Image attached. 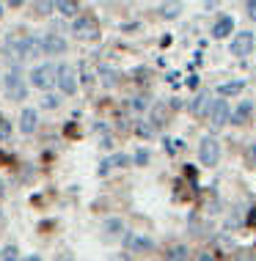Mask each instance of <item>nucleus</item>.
I'll return each instance as SVG.
<instances>
[{
  "mask_svg": "<svg viewBox=\"0 0 256 261\" xmlns=\"http://www.w3.org/2000/svg\"><path fill=\"white\" fill-rule=\"evenodd\" d=\"M55 77H58V66H53V63H39V66L31 72V83L36 88L47 91V88L55 86Z\"/></svg>",
  "mask_w": 256,
  "mask_h": 261,
  "instance_id": "obj_1",
  "label": "nucleus"
},
{
  "mask_svg": "<svg viewBox=\"0 0 256 261\" xmlns=\"http://www.w3.org/2000/svg\"><path fill=\"white\" fill-rule=\"evenodd\" d=\"M3 86H6V94L11 96L14 102H22L25 99V94H28V88H25V80H22V72H19L17 66H11V72L6 74V80H3Z\"/></svg>",
  "mask_w": 256,
  "mask_h": 261,
  "instance_id": "obj_2",
  "label": "nucleus"
},
{
  "mask_svg": "<svg viewBox=\"0 0 256 261\" xmlns=\"http://www.w3.org/2000/svg\"><path fill=\"white\" fill-rule=\"evenodd\" d=\"M198 160H201V165H218V160H220V143L215 138H201V143H198Z\"/></svg>",
  "mask_w": 256,
  "mask_h": 261,
  "instance_id": "obj_3",
  "label": "nucleus"
},
{
  "mask_svg": "<svg viewBox=\"0 0 256 261\" xmlns=\"http://www.w3.org/2000/svg\"><path fill=\"white\" fill-rule=\"evenodd\" d=\"M207 118H210V126H212V129H220V126L229 124L231 110H229V105H226V99H215V102H212L210 110H207Z\"/></svg>",
  "mask_w": 256,
  "mask_h": 261,
  "instance_id": "obj_4",
  "label": "nucleus"
},
{
  "mask_svg": "<svg viewBox=\"0 0 256 261\" xmlns=\"http://www.w3.org/2000/svg\"><path fill=\"white\" fill-rule=\"evenodd\" d=\"M55 86L61 88V94L72 96L77 91V77H75V66H69V63H61L58 66V77H55Z\"/></svg>",
  "mask_w": 256,
  "mask_h": 261,
  "instance_id": "obj_5",
  "label": "nucleus"
},
{
  "mask_svg": "<svg viewBox=\"0 0 256 261\" xmlns=\"http://www.w3.org/2000/svg\"><path fill=\"white\" fill-rule=\"evenodd\" d=\"M72 33H75L80 41H94V39H99V25H97L94 17H80V19L75 22Z\"/></svg>",
  "mask_w": 256,
  "mask_h": 261,
  "instance_id": "obj_6",
  "label": "nucleus"
},
{
  "mask_svg": "<svg viewBox=\"0 0 256 261\" xmlns=\"http://www.w3.org/2000/svg\"><path fill=\"white\" fill-rule=\"evenodd\" d=\"M253 44H256L253 33L251 31H240L237 36L231 39V55L234 58H245V55L253 53Z\"/></svg>",
  "mask_w": 256,
  "mask_h": 261,
  "instance_id": "obj_7",
  "label": "nucleus"
},
{
  "mask_svg": "<svg viewBox=\"0 0 256 261\" xmlns=\"http://www.w3.org/2000/svg\"><path fill=\"white\" fill-rule=\"evenodd\" d=\"M39 47L44 55H61L66 53V41H63L61 36H55V33H47V36L39 39Z\"/></svg>",
  "mask_w": 256,
  "mask_h": 261,
  "instance_id": "obj_8",
  "label": "nucleus"
},
{
  "mask_svg": "<svg viewBox=\"0 0 256 261\" xmlns=\"http://www.w3.org/2000/svg\"><path fill=\"white\" fill-rule=\"evenodd\" d=\"M124 248L130 253H146V250L154 248V242L149 237H144V234H127L124 237Z\"/></svg>",
  "mask_w": 256,
  "mask_h": 261,
  "instance_id": "obj_9",
  "label": "nucleus"
},
{
  "mask_svg": "<svg viewBox=\"0 0 256 261\" xmlns=\"http://www.w3.org/2000/svg\"><path fill=\"white\" fill-rule=\"evenodd\" d=\"M36 124H39V113L33 108H25L22 116H19V129H22L25 135H31V132H36Z\"/></svg>",
  "mask_w": 256,
  "mask_h": 261,
  "instance_id": "obj_10",
  "label": "nucleus"
},
{
  "mask_svg": "<svg viewBox=\"0 0 256 261\" xmlns=\"http://www.w3.org/2000/svg\"><path fill=\"white\" fill-rule=\"evenodd\" d=\"M231 31H234V19L231 17H218L215 25H212V39H226V36H231Z\"/></svg>",
  "mask_w": 256,
  "mask_h": 261,
  "instance_id": "obj_11",
  "label": "nucleus"
},
{
  "mask_svg": "<svg viewBox=\"0 0 256 261\" xmlns=\"http://www.w3.org/2000/svg\"><path fill=\"white\" fill-rule=\"evenodd\" d=\"M251 113H253V102H240L237 108L231 110V118H229V121H231L234 126H240V124H245L248 118H251Z\"/></svg>",
  "mask_w": 256,
  "mask_h": 261,
  "instance_id": "obj_12",
  "label": "nucleus"
},
{
  "mask_svg": "<svg viewBox=\"0 0 256 261\" xmlns=\"http://www.w3.org/2000/svg\"><path fill=\"white\" fill-rule=\"evenodd\" d=\"M124 165H130V157H127V154H113V157L99 162V173L105 176L108 171H113V168H124Z\"/></svg>",
  "mask_w": 256,
  "mask_h": 261,
  "instance_id": "obj_13",
  "label": "nucleus"
},
{
  "mask_svg": "<svg viewBox=\"0 0 256 261\" xmlns=\"http://www.w3.org/2000/svg\"><path fill=\"white\" fill-rule=\"evenodd\" d=\"M243 88H245L243 80H234V83H223V86H218V94L220 96H231V94H240Z\"/></svg>",
  "mask_w": 256,
  "mask_h": 261,
  "instance_id": "obj_14",
  "label": "nucleus"
},
{
  "mask_svg": "<svg viewBox=\"0 0 256 261\" xmlns=\"http://www.w3.org/2000/svg\"><path fill=\"white\" fill-rule=\"evenodd\" d=\"M166 261H188V248H184V245H174V248H168Z\"/></svg>",
  "mask_w": 256,
  "mask_h": 261,
  "instance_id": "obj_15",
  "label": "nucleus"
},
{
  "mask_svg": "<svg viewBox=\"0 0 256 261\" xmlns=\"http://www.w3.org/2000/svg\"><path fill=\"white\" fill-rule=\"evenodd\" d=\"M55 9H58L61 14H66V17H72V14H77L80 6H77L75 0H61V3H55Z\"/></svg>",
  "mask_w": 256,
  "mask_h": 261,
  "instance_id": "obj_16",
  "label": "nucleus"
},
{
  "mask_svg": "<svg viewBox=\"0 0 256 261\" xmlns=\"http://www.w3.org/2000/svg\"><path fill=\"white\" fill-rule=\"evenodd\" d=\"M179 11H182V6H179V3H166V6H160V14H162L166 19L179 17Z\"/></svg>",
  "mask_w": 256,
  "mask_h": 261,
  "instance_id": "obj_17",
  "label": "nucleus"
},
{
  "mask_svg": "<svg viewBox=\"0 0 256 261\" xmlns=\"http://www.w3.org/2000/svg\"><path fill=\"white\" fill-rule=\"evenodd\" d=\"M0 261H19V250L14 248V245H6V248L0 250Z\"/></svg>",
  "mask_w": 256,
  "mask_h": 261,
  "instance_id": "obj_18",
  "label": "nucleus"
},
{
  "mask_svg": "<svg viewBox=\"0 0 256 261\" xmlns=\"http://www.w3.org/2000/svg\"><path fill=\"white\" fill-rule=\"evenodd\" d=\"M99 77H102V83H105V86H113L119 74L113 72V69H108V66H99Z\"/></svg>",
  "mask_w": 256,
  "mask_h": 261,
  "instance_id": "obj_19",
  "label": "nucleus"
},
{
  "mask_svg": "<svg viewBox=\"0 0 256 261\" xmlns=\"http://www.w3.org/2000/svg\"><path fill=\"white\" fill-rule=\"evenodd\" d=\"M122 228H124V223H122V220H116V217L105 223V231H108V234H119V231H122Z\"/></svg>",
  "mask_w": 256,
  "mask_h": 261,
  "instance_id": "obj_20",
  "label": "nucleus"
},
{
  "mask_svg": "<svg viewBox=\"0 0 256 261\" xmlns=\"http://www.w3.org/2000/svg\"><path fill=\"white\" fill-rule=\"evenodd\" d=\"M204 102H207V94H204V91H201V94L196 96V102L190 105V110H193V113H201V110H204Z\"/></svg>",
  "mask_w": 256,
  "mask_h": 261,
  "instance_id": "obj_21",
  "label": "nucleus"
},
{
  "mask_svg": "<svg viewBox=\"0 0 256 261\" xmlns=\"http://www.w3.org/2000/svg\"><path fill=\"white\" fill-rule=\"evenodd\" d=\"M162 116H166V108H162V105H157V108L152 110V121H154V124H160V121H162Z\"/></svg>",
  "mask_w": 256,
  "mask_h": 261,
  "instance_id": "obj_22",
  "label": "nucleus"
},
{
  "mask_svg": "<svg viewBox=\"0 0 256 261\" xmlns=\"http://www.w3.org/2000/svg\"><path fill=\"white\" fill-rule=\"evenodd\" d=\"M9 135H11L9 121H3V118H0V140H9Z\"/></svg>",
  "mask_w": 256,
  "mask_h": 261,
  "instance_id": "obj_23",
  "label": "nucleus"
},
{
  "mask_svg": "<svg viewBox=\"0 0 256 261\" xmlns=\"http://www.w3.org/2000/svg\"><path fill=\"white\" fill-rule=\"evenodd\" d=\"M53 9H55V3H36V11H41V14H47Z\"/></svg>",
  "mask_w": 256,
  "mask_h": 261,
  "instance_id": "obj_24",
  "label": "nucleus"
},
{
  "mask_svg": "<svg viewBox=\"0 0 256 261\" xmlns=\"http://www.w3.org/2000/svg\"><path fill=\"white\" fill-rule=\"evenodd\" d=\"M132 108H135V110H146V99H144V96H138V99H132Z\"/></svg>",
  "mask_w": 256,
  "mask_h": 261,
  "instance_id": "obj_25",
  "label": "nucleus"
},
{
  "mask_svg": "<svg viewBox=\"0 0 256 261\" xmlns=\"http://www.w3.org/2000/svg\"><path fill=\"white\" fill-rule=\"evenodd\" d=\"M44 108H50V110L58 108V99H55V96H44Z\"/></svg>",
  "mask_w": 256,
  "mask_h": 261,
  "instance_id": "obj_26",
  "label": "nucleus"
},
{
  "mask_svg": "<svg viewBox=\"0 0 256 261\" xmlns=\"http://www.w3.org/2000/svg\"><path fill=\"white\" fill-rule=\"evenodd\" d=\"M146 160H149V151H138V154H135V162H138V165H144Z\"/></svg>",
  "mask_w": 256,
  "mask_h": 261,
  "instance_id": "obj_27",
  "label": "nucleus"
},
{
  "mask_svg": "<svg viewBox=\"0 0 256 261\" xmlns=\"http://www.w3.org/2000/svg\"><path fill=\"white\" fill-rule=\"evenodd\" d=\"M245 9H248V17H253V19H256V0H251V3L245 6Z\"/></svg>",
  "mask_w": 256,
  "mask_h": 261,
  "instance_id": "obj_28",
  "label": "nucleus"
},
{
  "mask_svg": "<svg viewBox=\"0 0 256 261\" xmlns=\"http://www.w3.org/2000/svg\"><path fill=\"white\" fill-rule=\"evenodd\" d=\"M152 126H138V135H144V138H149V135H152Z\"/></svg>",
  "mask_w": 256,
  "mask_h": 261,
  "instance_id": "obj_29",
  "label": "nucleus"
},
{
  "mask_svg": "<svg viewBox=\"0 0 256 261\" xmlns=\"http://www.w3.org/2000/svg\"><path fill=\"white\" fill-rule=\"evenodd\" d=\"M248 160L256 162V146H251V149H248Z\"/></svg>",
  "mask_w": 256,
  "mask_h": 261,
  "instance_id": "obj_30",
  "label": "nucleus"
},
{
  "mask_svg": "<svg viewBox=\"0 0 256 261\" xmlns=\"http://www.w3.org/2000/svg\"><path fill=\"white\" fill-rule=\"evenodd\" d=\"M198 261H215V258H212L210 253H201V256H198Z\"/></svg>",
  "mask_w": 256,
  "mask_h": 261,
  "instance_id": "obj_31",
  "label": "nucleus"
},
{
  "mask_svg": "<svg viewBox=\"0 0 256 261\" xmlns=\"http://www.w3.org/2000/svg\"><path fill=\"white\" fill-rule=\"evenodd\" d=\"M22 261H41L39 256H28V258H22Z\"/></svg>",
  "mask_w": 256,
  "mask_h": 261,
  "instance_id": "obj_32",
  "label": "nucleus"
},
{
  "mask_svg": "<svg viewBox=\"0 0 256 261\" xmlns=\"http://www.w3.org/2000/svg\"><path fill=\"white\" fill-rule=\"evenodd\" d=\"M251 223H256V209H253V215H251Z\"/></svg>",
  "mask_w": 256,
  "mask_h": 261,
  "instance_id": "obj_33",
  "label": "nucleus"
},
{
  "mask_svg": "<svg viewBox=\"0 0 256 261\" xmlns=\"http://www.w3.org/2000/svg\"><path fill=\"white\" fill-rule=\"evenodd\" d=\"M113 261H127V258H122V256H116V258H113Z\"/></svg>",
  "mask_w": 256,
  "mask_h": 261,
  "instance_id": "obj_34",
  "label": "nucleus"
},
{
  "mask_svg": "<svg viewBox=\"0 0 256 261\" xmlns=\"http://www.w3.org/2000/svg\"><path fill=\"white\" fill-rule=\"evenodd\" d=\"M0 195H3V181H0Z\"/></svg>",
  "mask_w": 256,
  "mask_h": 261,
  "instance_id": "obj_35",
  "label": "nucleus"
},
{
  "mask_svg": "<svg viewBox=\"0 0 256 261\" xmlns=\"http://www.w3.org/2000/svg\"><path fill=\"white\" fill-rule=\"evenodd\" d=\"M0 17H3V6H0Z\"/></svg>",
  "mask_w": 256,
  "mask_h": 261,
  "instance_id": "obj_36",
  "label": "nucleus"
},
{
  "mask_svg": "<svg viewBox=\"0 0 256 261\" xmlns=\"http://www.w3.org/2000/svg\"><path fill=\"white\" fill-rule=\"evenodd\" d=\"M0 223H3V215H0Z\"/></svg>",
  "mask_w": 256,
  "mask_h": 261,
  "instance_id": "obj_37",
  "label": "nucleus"
}]
</instances>
